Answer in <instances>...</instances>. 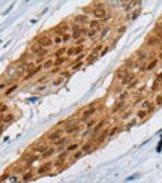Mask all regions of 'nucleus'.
Wrapping results in <instances>:
<instances>
[{"label": "nucleus", "instance_id": "39448f33", "mask_svg": "<svg viewBox=\"0 0 162 183\" xmlns=\"http://www.w3.org/2000/svg\"><path fill=\"white\" fill-rule=\"evenodd\" d=\"M84 35H87V29H84L83 26H75L74 29H72V39H78L80 41V38L83 39V36Z\"/></svg>", "mask_w": 162, "mask_h": 183}, {"label": "nucleus", "instance_id": "7ed1b4c3", "mask_svg": "<svg viewBox=\"0 0 162 183\" xmlns=\"http://www.w3.org/2000/svg\"><path fill=\"white\" fill-rule=\"evenodd\" d=\"M92 15L95 18H98V21H108V14H107V11L102 5H96L93 9H92Z\"/></svg>", "mask_w": 162, "mask_h": 183}, {"label": "nucleus", "instance_id": "9b49d317", "mask_svg": "<svg viewBox=\"0 0 162 183\" xmlns=\"http://www.w3.org/2000/svg\"><path fill=\"white\" fill-rule=\"evenodd\" d=\"M134 80H135V74H134V72H128V74L120 80V84H122V86H129Z\"/></svg>", "mask_w": 162, "mask_h": 183}, {"label": "nucleus", "instance_id": "9d476101", "mask_svg": "<svg viewBox=\"0 0 162 183\" xmlns=\"http://www.w3.org/2000/svg\"><path fill=\"white\" fill-rule=\"evenodd\" d=\"M161 38L159 36H156V35H152V36H149L147 38V41H146V47H155V45H158V44H161Z\"/></svg>", "mask_w": 162, "mask_h": 183}, {"label": "nucleus", "instance_id": "412c9836", "mask_svg": "<svg viewBox=\"0 0 162 183\" xmlns=\"http://www.w3.org/2000/svg\"><path fill=\"white\" fill-rule=\"evenodd\" d=\"M75 24L77 26H80V24H86V23L89 21V18L86 17V15H78V17H75Z\"/></svg>", "mask_w": 162, "mask_h": 183}, {"label": "nucleus", "instance_id": "f704fd0d", "mask_svg": "<svg viewBox=\"0 0 162 183\" xmlns=\"http://www.w3.org/2000/svg\"><path fill=\"white\" fill-rule=\"evenodd\" d=\"M98 32H99V30H92V29H87V36H89V38H95V36L98 35Z\"/></svg>", "mask_w": 162, "mask_h": 183}, {"label": "nucleus", "instance_id": "58836bf2", "mask_svg": "<svg viewBox=\"0 0 162 183\" xmlns=\"http://www.w3.org/2000/svg\"><path fill=\"white\" fill-rule=\"evenodd\" d=\"M53 42L57 44V45H60V44H63V38H62V36H56V38L53 39Z\"/></svg>", "mask_w": 162, "mask_h": 183}, {"label": "nucleus", "instance_id": "aec40b11", "mask_svg": "<svg viewBox=\"0 0 162 183\" xmlns=\"http://www.w3.org/2000/svg\"><path fill=\"white\" fill-rule=\"evenodd\" d=\"M84 155H86V153H84V152H83L81 149H78L77 152H74V153H72V158H71V161H72V162H75V161H78L80 158H83Z\"/></svg>", "mask_w": 162, "mask_h": 183}, {"label": "nucleus", "instance_id": "7c9ffc66", "mask_svg": "<svg viewBox=\"0 0 162 183\" xmlns=\"http://www.w3.org/2000/svg\"><path fill=\"white\" fill-rule=\"evenodd\" d=\"M65 62H66V57H62V59H56V60H54V66H56V68H59V66H62V65H63Z\"/></svg>", "mask_w": 162, "mask_h": 183}, {"label": "nucleus", "instance_id": "6e6552de", "mask_svg": "<svg viewBox=\"0 0 162 183\" xmlns=\"http://www.w3.org/2000/svg\"><path fill=\"white\" fill-rule=\"evenodd\" d=\"M77 54H83V47L81 45H75V47H71V48L66 50L68 57H72V56H77Z\"/></svg>", "mask_w": 162, "mask_h": 183}, {"label": "nucleus", "instance_id": "c9c22d12", "mask_svg": "<svg viewBox=\"0 0 162 183\" xmlns=\"http://www.w3.org/2000/svg\"><path fill=\"white\" fill-rule=\"evenodd\" d=\"M15 90H17V84H15V86H12V87H9V89L5 92V95H6V96H9V95H12V93H14Z\"/></svg>", "mask_w": 162, "mask_h": 183}, {"label": "nucleus", "instance_id": "dca6fc26", "mask_svg": "<svg viewBox=\"0 0 162 183\" xmlns=\"http://www.w3.org/2000/svg\"><path fill=\"white\" fill-rule=\"evenodd\" d=\"M95 149V144H93V141H87L86 144H83L81 146V150L84 152V153H89V152H92Z\"/></svg>", "mask_w": 162, "mask_h": 183}, {"label": "nucleus", "instance_id": "49530a36", "mask_svg": "<svg viewBox=\"0 0 162 183\" xmlns=\"http://www.w3.org/2000/svg\"><path fill=\"white\" fill-rule=\"evenodd\" d=\"M8 86V83H2V84H0V90H2V89H5Z\"/></svg>", "mask_w": 162, "mask_h": 183}, {"label": "nucleus", "instance_id": "473e14b6", "mask_svg": "<svg viewBox=\"0 0 162 183\" xmlns=\"http://www.w3.org/2000/svg\"><path fill=\"white\" fill-rule=\"evenodd\" d=\"M147 114H149L147 111H144V110H140V111L137 113V117H138V119H144V117H147Z\"/></svg>", "mask_w": 162, "mask_h": 183}, {"label": "nucleus", "instance_id": "de8ad7c7", "mask_svg": "<svg viewBox=\"0 0 162 183\" xmlns=\"http://www.w3.org/2000/svg\"><path fill=\"white\" fill-rule=\"evenodd\" d=\"M159 60H161V62H162V51H161V53H159Z\"/></svg>", "mask_w": 162, "mask_h": 183}, {"label": "nucleus", "instance_id": "4c0bfd02", "mask_svg": "<svg viewBox=\"0 0 162 183\" xmlns=\"http://www.w3.org/2000/svg\"><path fill=\"white\" fill-rule=\"evenodd\" d=\"M110 30H111L110 27H105V29H102V32H101V39H104V38H105V36L110 33Z\"/></svg>", "mask_w": 162, "mask_h": 183}, {"label": "nucleus", "instance_id": "b1692460", "mask_svg": "<svg viewBox=\"0 0 162 183\" xmlns=\"http://www.w3.org/2000/svg\"><path fill=\"white\" fill-rule=\"evenodd\" d=\"M125 105H126V102H123V101H119L117 104H114V107H113V113H117V111L123 110V108H125Z\"/></svg>", "mask_w": 162, "mask_h": 183}, {"label": "nucleus", "instance_id": "c85d7f7f", "mask_svg": "<svg viewBox=\"0 0 162 183\" xmlns=\"http://www.w3.org/2000/svg\"><path fill=\"white\" fill-rule=\"evenodd\" d=\"M68 141H69V138H66V137H62V138H60L54 146H56V147H63L65 144H68Z\"/></svg>", "mask_w": 162, "mask_h": 183}, {"label": "nucleus", "instance_id": "ddd939ff", "mask_svg": "<svg viewBox=\"0 0 162 183\" xmlns=\"http://www.w3.org/2000/svg\"><path fill=\"white\" fill-rule=\"evenodd\" d=\"M141 110H144V111H147L149 114L155 110V104L152 102V101H144L143 104H141Z\"/></svg>", "mask_w": 162, "mask_h": 183}, {"label": "nucleus", "instance_id": "f03ea898", "mask_svg": "<svg viewBox=\"0 0 162 183\" xmlns=\"http://www.w3.org/2000/svg\"><path fill=\"white\" fill-rule=\"evenodd\" d=\"M80 129H81V122H80V119H78V120L71 119V120L66 122V126L63 128V132L68 134V135H74V134H77Z\"/></svg>", "mask_w": 162, "mask_h": 183}, {"label": "nucleus", "instance_id": "4be33fe9", "mask_svg": "<svg viewBox=\"0 0 162 183\" xmlns=\"http://www.w3.org/2000/svg\"><path fill=\"white\" fill-rule=\"evenodd\" d=\"M59 150H56V147H50V149H47V152H44L42 153V158L45 159V158H50V156H53V155H56Z\"/></svg>", "mask_w": 162, "mask_h": 183}, {"label": "nucleus", "instance_id": "393cba45", "mask_svg": "<svg viewBox=\"0 0 162 183\" xmlns=\"http://www.w3.org/2000/svg\"><path fill=\"white\" fill-rule=\"evenodd\" d=\"M68 158H69V153L65 150V152H62V153H59V155H57V162H60V164H62V162H65V161H66Z\"/></svg>", "mask_w": 162, "mask_h": 183}, {"label": "nucleus", "instance_id": "423d86ee", "mask_svg": "<svg viewBox=\"0 0 162 183\" xmlns=\"http://www.w3.org/2000/svg\"><path fill=\"white\" fill-rule=\"evenodd\" d=\"M36 44L39 45L41 48H45V50H47L48 47H51L54 42H53V39H50L48 36H41V38L36 39Z\"/></svg>", "mask_w": 162, "mask_h": 183}, {"label": "nucleus", "instance_id": "cd10ccee", "mask_svg": "<svg viewBox=\"0 0 162 183\" xmlns=\"http://www.w3.org/2000/svg\"><path fill=\"white\" fill-rule=\"evenodd\" d=\"M65 81H66V77H63V75H62V77H59L57 80H54V81H53V86H54V87H59V86H62Z\"/></svg>", "mask_w": 162, "mask_h": 183}, {"label": "nucleus", "instance_id": "20e7f679", "mask_svg": "<svg viewBox=\"0 0 162 183\" xmlns=\"http://www.w3.org/2000/svg\"><path fill=\"white\" fill-rule=\"evenodd\" d=\"M62 134H63V129H59V128H54L51 132H48L47 134V140L48 141H51V143H57L60 138H62Z\"/></svg>", "mask_w": 162, "mask_h": 183}, {"label": "nucleus", "instance_id": "2eb2a0df", "mask_svg": "<svg viewBox=\"0 0 162 183\" xmlns=\"http://www.w3.org/2000/svg\"><path fill=\"white\" fill-rule=\"evenodd\" d=\"M53 66H54V59H47L42 63V69L45 71H53Z\"/></svg>", "mask_w": 162, "mask_h": 183}, {"label": "nucleus", "instance_id": "e433bc0d", "mask_svg": "<svg viewBox=\"0 0 162 183\" xmlns=\"http://www.w3.org/2000/svg\"><path fill=\"white\" fill-rule=\"evenodd\" d=\"M95 125H96V120H95V119H92V120H89V122L86 123V128H87V129H92Z\"/></svg>", "mask_w": 162, "mask_h": 183}, {"label": "nucleus", "instance_id": "0eeeda50", "mask_svg": "<svg viewBox=\"0 0 162 183\" xmlns=\"http://www.w3.org/2000/svg\"><path fill=\"white\" fill-rule=\"evenodd\" d=\"M54 168V164L53 162H44L39 168H38V174L39 176H44V174H50L51 170Z\"/></svg>", "mask_w": 162, "mask_h": 183}, {"label": "nucleus", "instance_id": "c756f323", "mask_svg": "<svg viewBox=\"0 0 162 183\" xmlns=\"http://www.w3.org/2000/svg\"><path fill=\"white\" fill-rule=\"evenodd\" d=\"M32 177H33V173H32V171H27V173H26L24 176H23L21 182H29V180H30Z\"/></svg>", "mask_w": 162, "mask_h": 183}, {"label": "nucleus", "instance_id": "a18cd8bd", "mask_svg": "<svg viewBox=\"0 0 162 183\" xmlns=\"http://www.w3.org/2000/svg\"><path fill=\"white\" fill-rule=\"evenodd\" d=\"M135 123H137V120H132V122H129V123H128V128H131V126H134Z\"/></svg>", "mask_w": 162, "mask_h": 183}, {"label": "nucleus", "instance_id": "1a4fd4ad", "mask_svg": "<svg viewBox=\"0 0 162 183\" xmlns=\"http://www.w3.org/2000/svg\"><path fill=\"white\" fill-rule=\"evenodd\" d=\"M156 65H158V59H153V60L149 62L147 65H141V66H140V71H143V72H150V71H153L155 68H156Z\"/></svg>", "mask_w": 162, "mask_h": 183}, {"label": "nucleus", "instance_id": "f3484780", "mask_svg": "<svg viewBox=\"0 0 162 183\" xmlns=\"http://www.w3.org/2000/svg\"><path fill=\"white\" fill-rule=\"evenodd\" d=\"M159 87H162V72L156 77V80H155V83H153V86H152V90L155 92V90H158Z\"/></svg>", "mask_w": 162, "mask_h": 183}, {"label": "nucleus", "instance_id": "37998d69", "mask_svg": "<svg viewBox=\"0 0 162 183\" xmlns=\"http://www.w3.org/2000/svg\"><path fill=\"white\" fill-rule=\"evenodd\" d=\"M131 114H132V113H131V111H126V113H125V114H123V116H122V119H123V120H126V119H128V117H131Z\"/></svg>", "mask_w": 162, "mask_h": 183}, {"label": "nucleus", "instance_id": "2f4dec72", "mask_svg": "<svg viewBox=\"0 0 162 183\" xmlns=\"http://www.w3.org/2000/svg\"><path fill=\"white\" fill-rule=\"evenodd\" d=\"M161 105H162V93H159L155 98V107H161Z\"/></svg>", "mask_w": 162, "mask_h": 183}, {"label": "nucleus", "instance_id": "c03bdc74", "mask_svg": "<svg viewBox=\"0 0 162 183\" xmlns=\"http://www.w3.org/2000/svg\"><path fill=\"white\" fill-rule=\"evenodd\" d=\"M137 84H138V80H137V78H135V80H134V81H132V83H131V84H129V86H128V87H129V89H134V87H135V86H137Z\"/></svg>", "mask_w": 162, "mask_h": 183}, {"label": "nucleus", "instance_id": "4468645a", "mask_svg": "<svg viewBox=\"0 0 162 183\" xmlns=\"http://www.w3.org/2000/svg\"><path fill=\"white\" fill-rule=\"evenodd\" d=\"M108 135H110V131L108 129H104L99 135H98V140H96V144H101V143H104L107 138H108Z\"/></svg>", "mask_w": 162, "mask_h": 183}, {"label": "nucleus", "instance_id": "bb28decb", "mask_svg": "<svg viewBox=\"0 0 162 183\" xmlns=\"http://www.w3.org/2000/svg\"><path fill=\"white\" fill-rule=\"evenodd\" d=\"M65 53H66V48H60V50H57L56 53H54V60L56 59H62V57H65Z\"/></svg>", "mask_w": 162, "mask_h": 183}, {"label": "nucleus", "instance_id": "72a5a7b5", "mask_svg": "<svg viewBox=\"0 0 162 183\" xmlns=\"http://www.w3.org/2000/svg\"><path fill=\"white\" fill-rule=\"evenodd\" d=\"M84 66V63L83 62H78V63H74V66H72V72H75V71H78V69H81V68Z\"/></svg>", "mask_w": 162, "mask_h": 183}, {"label": "nucleus", "instance_id": "a19ab883", "mask_svg": "<svg viewBox=\"0 0 162 183\" xmlns=\"http://www.w3.org/2000/svg\"><path fill=\"white\" fill-rule=\"evenodd\" d=\"M62 38H63V42H68V41H71V39H72V36H71V35H69V33H66V35H63Z\"/></svg>", "mask_w": 162, "mask_h": 183}, {"label": "nucleus", "instance_id": "6ab92c4d", "mask_svg": "<svg viewBox=\"0 0 162 183\" xmlns=\"http://www.w3.org/2000/svg\"><path fill=\"white\" fill-rule=\"evenodd\" d=\"M39 71H42V65H36L35 68H33V69L30 71V72H27V75H26V80H29L30 77H33V75H36Z\"/></svg>", "mask_w": 162, "mask_h": 183}, {"label": "nucleus", "instance_id": "a211bd4d", "mask_svg": "<svg viewBox=\"0 0 162 183\" xmlns=\"http://www.w3.org/2000/svg\"><path fill=\"white\" fill-rule=\"evenodd\" d=\"M104 50V45L102 44H98L96 47L92 50V53H90V56H93V57H99V54H101V51Z\"/></svg>", "mask_w": 162, "mask_h": 183}, {"label": "nucleus", "instance_id": "ea45409f", "mask_svg": "<svg viewBox=\"0 0 162 183\" xmlns=\"http://www.w3.org/2000/svg\"><path fill=\"white\" fill-rule=\"evenodd\" d=\"M117 132H119V128H117V126H114V128L110 131V135H108V137H113L114 134H117Z\"/></svg>", "mask_w": 162, "mask_h": 183}, {"label": "nucleus", "instance_id": "a878e982", "mask_svg": "<svg viewBox=\"0 0 162 183\" xmlns=\"http://www.w3.org/2000/svg\"><path fill=\"white\" fill-rule=\"evenodd\" d=\"M89 27H90L92 30H99V27H101V21H98V20L90 21V23H89Z\"/></svg>", "mask_w": 162, "mask_h": 183}, {"label": "nucleus", "instance_id": "f8f14e48", "mask_svg": "<svg viewBox=\"0 0 162 183\" xmlns=\"http://www.w3.org/2000/svg\"><path fill=\"white\" fill-rule=\"evenodd\" d=\"M107 125V122L105 120H102V122H99L95 128H93V131H92V137H96V135H99L102 131H104V126Z\"/></svg>", "mask_w": 162, "mask_h": 183}, {"label": "nucleus", "instance_id": "79ce46f5", "mask_svg": "<svg viewBox=\"0 0 162 183\" xmlns=\"http://www.w3.org/2000/svg\"><path fill=\"white\" fill-rule=\"evenodd\" d=\"M138 14H140V9H137L134 14H131V15H129V20H135V17H137Z\"/></svg>", "mask_w": 162, "mask_h": 183}, {"label": "nucleus", "instance_id": "f257e3e1", "mask_svg": "<svg viewBox=\"0 0 162 183\" xmlns=\"http://www.w3.org/2000/svg\"><path fill=\"white\" fill-rule=\"evenodd\" d=\"M98 107H96V102H93V104H90V105H87V108L81 113V117H80V122H83V123H87L89 120H92L93 119V116L98 113Z\"/></svg>", "mask_w": 162, "mask_h": 183}, {"label": "nucleus", "instance_id": "5701e85b", "mask_svg": "<svg viewBox=\"0 0 162 183\" xmlns=\"http://www.w3.org/2000/svg\"><path fill=\"white\" fill-rule=\"evenodd\" d=\"M78 149H80V144H78V143H74V144H71V146H68L65 150H66L69 155H72V153H74V152H77Z\"/></svg>", "mask_w": 162, "mask_h": 183}]
</instances>
